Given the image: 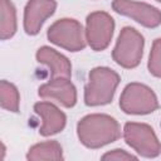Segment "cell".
Returning a JSON list of instances; mask_svg holds the SVG:
<instances>
[{
	"mask_svg": "<svg viewBox=\"0 0 161 161\" xmlns=\"http://www.w3.org/2000/svg\"><path fill=\"white\" fill-rule=\"evenodd\" d=\"M119 108L126 114H150L158 108L156 93L146 84L128 83L119 97Z\"/></svg>",
	"mask_w": 161,
	"mask_h": 161,
	"instance_id": "obj_5",
	"label": "cell"
},
{
	"mask_svg": "<svg viewBox=\"0 0 161 161\" xmlns=\"http://www.w3.org/2000/svg\"><path fill=\"white\" fill-rule=\"evenodd\" d=\"M34 112L42 118L39 133L44 137L62 132L67 125L65 113L50 102H36L34 104Z\"/></svg>",
	"mask_w": 161,
	"mask_h": 161,
	"instance_id": "obj_11",
	"label": "cell"
},
{
	"mask_svg": "<svg viewBox=\"0 0 161 161\" xmlns=\"http://www.w3.org/2000/svg\"><path fill=\"white\" fill-rule=\"evenodd\" d=\"M36 60L40 64H44L48 67L50 78H58V77H64V78H70L72 75V64L70 60L57 52L55 49L43 45L36 50Z\"/></svg>",
	"mask_w": 161,
	"mask_h": 161,
	"instance_id": "obj_12",
	"label": "cell"
},
{
	"mask_svg": "<svg viewBox=\"0 0 161 161\" xmlns=\"http://www.w3.org/2000/svg\"><path fill=\"white\" fill-rule=\"evenodd\" d=\"M57 9L55 0H29L24 8L23 26L28 35L39 34L44 21L50 18Z\"/></svg>",
	"mask_w": 161,
	"mask_h": 161,
	"instance_id": "obj_10",
	"label": "cell"
},
{
	"mask_svg": "<svg viewBox=\"0 0 161 161\" xmlns=\"http://www.w3.org/2000/svg\"><path fill=\"white\" fill-rule=\"evenodd\" d=\"M156 1H157V3H161V0H156Z\"/></svg>",
	"mask_w": 161,
	"mask_h": 161,
	"instance_id": "obj_18",
	"label": "cell"
},
{
	"mask_svg": "<svg viewBox=\"0 0 161 161\" xmlns=\"http://www.w3.org/2000/svg\"><path fill=\"white\" fill-rule=\"evenodd\" d=\"M114 19L106 11H93L86 19L87 44L94 52L104 50L113 36Z\"/></svg>",
	"mask_w": 161,
	"mask_h": 161,
	"instance_id": "obj_7",
	"label": "cell"
},
{
	"mask_svg": "<svg viewBox=\"0 0 161 161\" xmlns=\"http://www.w3.org/2000/svg\"><path fill=\"white\" fill-rule=\"evenodd\" d=\"M79 142L87 148H101L121 137V127L117 119L104 113H91L77 123Z\"/></svg>",
	"mask_w": 161,
	"mask_h": 161,
	"instance_id": "obj_1",
	"label": "cell"
},
{
	"mask_svg": "<svg viewBox=\"0 0 161 161\" xmlns=\"http://www.w3.org/2000/svg\"><path fill=\"white\" fill-rule=\"evenodd\" d=\"M147 68L153 77L161 78V38L155 39L152 43L148 55Z\"/></svg>",
	"mask_w": 161,
	"mask_h": 161,
	"instance_id": "obj_16",
	"label": "cell"
},
{
	"mask_svg": "<svg viewBox=\"0 0 161 161\" xmlns=\"http://www.w3.org/2000/svg\"><path fill=\"white\" fill-rule=\"evenodd\" d=\"M26 158L30 161L39 160H63V148L55 140L44 141L33 145L26 153Z\"/></svg>",
	"mask_w": 161,
	"mask_h": 161,
	"instance_id": "obj_14",
	"label": "cell"
},
{
	"mask_svg": "<svg viewBox=\"0 0 161 161\" xmlns=\"http://www.w3.org/2000/svg\"><path fill=\"white\" fill-rule=\"evenodd\" d=\"M112 9L117 14L131 18L136 23L148 29L161 25V10L151 4L136 0H113Z\"/></svg>",
	"mask_w": 161,
	"mask_h": 161,
	"instance_id": "obj_8",
	"label": "cell"
},
{
	"mask_svg": "<svg viewBox=\"0 0 161 161\" xmlns=\"http://www.w3.org/2000/svg\"><path fill=\"white\" fill-rule=\"evenodd\" d=\"M0 104L3 109H6L9 112H19L20 93L15 84L5 79L0 82Z\"/></svg>",
	"mask_w": 161,
	"mask_h": 161,
	"instance_id": "obj_15",
	"label": "cell"
},
{
	"mask_svg": "<svg viewBox=\"0 0 161 161\" xmlns=\"http://www.w3.org/2000/svg\"><path fill=\"white\" fill-rule=\"evenodd\" d=\"M18 29L16 8L11 0H0V39L6 40L15 35Z\"/></svg>",
	"mask_w": 161,
	"mask_h": 161,
	"instance_id": "obj_13",
	"label": "cell"
},
{
	"mask_svg": "<svg viewBox=\"0 0 161 161\" xmlns=\"http://www.w3.org/2000/svg\"><path fill=\"white\" fill-rule=\"evenodd\" d=\"M102 160H117V161H125V160H137V156L122 150V148H114L112 151L106 152L101 157Z\"/></svg>",
	"mask_w": 161,
	"mask_h": 161,
	"instance_id": "obj_17",
	"label": "cell"
},
{
	"mask_svg": "<svg viewBox=\"0 0 161 161\" xmlns=\"http://www.w3.org/2000/svg\"><path fill=\"white\" fill-rule=\"evenodd\" d=\"M121 82L119 74L108 67H96L88 74L84 87V103L88 107L104 106L113 101Z\"/></svg>",
	"mask_w": 161,
	"mask_h": 161,
	"instance_id": "obj_2",
	"label": "cell"
},
{
	"mask_svg": "<svg viewBox=\"0 0 161 161\" xmlns=\"http://www.w3.org/2000/svg\"><path fill=\"white\" fill-rule=\"evenodd\" d=\"M47 38L50 43L72 53L80 52L87 45L86 29L78 20L72 18L54 21L47 31Z\"/></svg>",
	"mask_w": 161,
	"mask_h": 161,
	"instance_id": "obj_4",
	"label": "cell"
},
{
	"mask_svg": "<svg viewBox=\"0 0 161 161\" xmlns=\"http://www.w3.org/2000/svg\"><path fill=\"white\" fill-rule=\"evenodd\" d=\"M143 47V35L132 26H123L112 50V59L125 69H133L141 63Z\"/></svg>",
	"mask_w": 161,
	"mask_h": 161,
	"instance_id": "obj_3",
	"label": "cell"
},
{
	"mask_svg": "<svg viewBox=\"0 0 161 161\" xmlns=\"http://www.w3.org/2000/svg\"><path fill=\"white\" fill-rule=\"evenodd\" d=\"M38 96L43 99L57 101L65 108H72L77 103V88L69 78H50L49 82L42 84Z\"/></svg>",
	"mask_w": 161,
	"mask_h": 161,
	"instance_id": "obj_9",
	"label": "cell"
},
{
	"mask_svg": "<svg viewBox=\"0 0 161 161\" xmlns=\"http://www.w3.org/2000/svg\"><path fill=\"white\" fill-rule=\"evenodd\" d=\"M123 138L142 157L155 158L161 155V143L153 128L147 123L126 122L123 126Z\"/></svg>",
	"mask_w": 161,
	"mask_h": 161,
	"instance_id": "obj_6",
	"label": "cell"
}]
</instances>
